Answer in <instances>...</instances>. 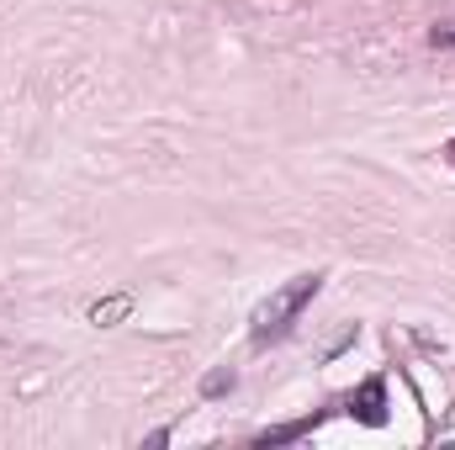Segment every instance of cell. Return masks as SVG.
Segmentation results:
<instances>
[{"label": "cell", "mask_w": 455, "mask_h": 450, "mask_svg": "<svg viewBox=\"0 0 455 450\" xmlns=\"http://www.w3.org/2000/svg\"><path fill=\"white\" fill-rule=\"evenodd\" d=\"M323 270H302V276H291L286 286H275L259 308H254V329H249V339H254V350H265V344H275V339H286L291 329H297V318L307 313V302L323 292Z\"/></svg>", "instance_id": "6da1fadb"}, {"label": "cell", "mask_w": 455, "mask_h": 450, "mask_svg": "<svg viewBox=\"0 0 455 450\" xmlns=\"http://www.w3.org/2000/svg\"><path fill=\"white\" fill-rule=\"evenodd\" d=\"M344 414H349V419H360L365 430H381V424H387V382H381V376L360 382V387L344 398Z\"/></svg>", "instance_id": "7a4b0ae2"}, {"label": "cell", "mask_w": 455, "mask_h": 450, "mask_svg": "<svg viewBox=\"0 0 455 450\" xmlns=\"http://www.w3.org/2000/svg\"><path fill=\"white\" fill-rule=\"evenodd\" d=\"M329 414H307V419H291V424H275V430H265V435H254V446H291V440H302V435H313L318 424H323Z\"/></svg>", "instance_id": "3957f363"}, {"label": "cell", "mask_w": 455, "mask_h": 450, "mask_svg": "<svg viewBox=\"0 0 455 450\" xmlns=\"http://www.w3.org/2000/svg\"><path fill=\"white\" fill-rule=\"evenodd\" d=\"M127 313H132V292H116V297H107V302L91 308V324H96V329H112L116 318H127Z\"/></svg>", "instance_id": "277c9868"}, {"label": "cell", "mask_w": 455, "mask_h": 450, "mask_svg": "<svg viewBox=\"0 0 455 450\" xmlns=\"http://www.w3.org/2000/svg\"><path fill=\"white\" fill-rule=\"evenodd\" d=\"M233 387H238V376H233V366H212V371L202 376V387H196V392H202V398L212 403V398H228Z\"/></svg>", "instance_id": "5b68a950"}, {"label": "cell", "mask_w": 455, "mask_h": 450, "mask_svg": "<svg viewBox=\"0 0 455 450\" xmlns=\"http://www.w3.org/2000/svg\"><path fill=\"white\" fill-rule=\"evenodd\" d=\"M429 48H455V21H435L429 27Z\"/></svg>", "instance_id": "8992f818"}]
</instances>
